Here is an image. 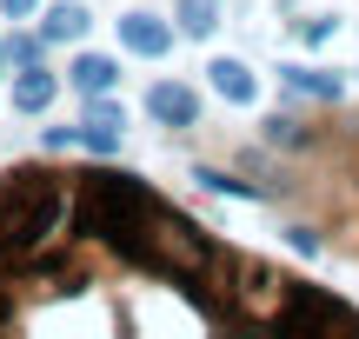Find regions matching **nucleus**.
<instances>
[{"label": "nucleus", "instance_id": "obj_1", "mask_svg": "<svg viewBox=\"0 0 359 339\" xmlns=\"http://www.w3.org/2000/svg\"><path fill=\"white\" fill-rule=\"evenodd\" d=\"M120 260L147 266V273H167V279H180V286H200V279L219 266V247L187 220V213L154 207V213L140 220V233H133V247L120 253Z\"/></svg>", "mask_w": 359, "mask_h": 339}, {"label": "nucleus", "instance_id": "obj_2", "mask_svg": "<svg viewBox=\"0 0 359 339\" xmlns=\"http://www.w3.org/2000/svg\"><path fill=\"white\" fill-rule=\"evenodd\" d=\"M154 207L160 200L147 193V180H133V173H93V180L74 193V233H93L114 253H127L133 233H140V220Z\"/></svg>", "mask_w": 359, "mask_h": 339}, {"label": "nucleus", "instance_id": "obj_3", "mask_svg": "<svg viewBox=\"0 0 359 339\" xmlns=\"http://www.w3.org/2000/svg\"><path fill=\"white\" fill-rule=\"evenodd\" d=\"M233 279H240V286L226 293V313H240V319H259V326H280V319H286L293 279H280L273 266H259V260H233Z\"/></svg>", "mask_w": 359, "mask_h": 339}, {"label": "nucleus", "instance_id": "obj_4", "mask_svg": "<svg viewBox=\"0 0 359 339\" xmlns=\"http://www.w3.org/2000/svg\"><path fill=\"white\" fill-rule=\"evenodd\" d=\"M286 333H333V326H346V333H359V313L353 306H339V300H326L320 286H299L293 279V300H286V319H280Z\"/></svg>", "mask_w": 359, "mask_h": 339}, {"label": "nucleus", "instance_id": "obj_5", "mask_svg": "<svg viewBox=\"0 0 359 339\" xmlns=\"http://www.w3.org/2000/svg\"><path fill=\"white\" fill-rule=\"evenodd\" d=\"M120 47L127 53H140V60H160V53L173 47V27L160 20V13H120Z\"/></svg>", "mask_w": 359, "mask_h": 339}, {"label": "nucleus", "instance_id": "obj_6", "mask_svg": "<svg viewBox=\"0 0 359 339\" xmlns=\"http://www.w3.org/2000/svg\"><path fill=\"white\" fill-rule=\"evenodd\" d=\"M147 113H154L160 127H200V93L180 87V80H160V87L147 93Z\"/></svg>", "mask_w": 359, "mask_h": 339}, {"label": "nucleus", "instance_id": "obj_7", "mask_svg": "<svg viewBox=\"0 0 359 339\" xmlns=\"http://www.w3.org/2000/svg\"><path fill=\"white\" fill-rule=\"evenodd\" d=\"M206 80H213V93L226 106H253L259 100V80H253V67H246V60H213V67H206Z\"/></svg>", "mask_w": 359, "mask_h": 339}, {"label": "nucleus", "instance_id": "obj_8", "mask_svg": "<svg viewBox=\"0 0 359 339\" xmlns=\"http://www.w3.org/2000/svg\"><path fill=\"white\" fill-rule=\"evenodd\" d=\"M53 93H60V80L47 74V67H13V113H40V106H53Z\"/></svg>", "mask_w": 359, "mask_h": 339}, {"label": "nucleus", "instance_id": "obj_9", "mask_svg": "<svg viewBox=\"0 0 359 339\" xmlns=\"http://www.w3.org/2000/svg\"><path fill=\"white\" fill-rule=\"evenodd\" d=\"M67 80H74L80 93H107L120 80V60H107V53H80V60L67 67Z\"/></svg>", "mask_w": 359, "mask_h": 339}, {"label": "nucleus", "instance_id": "obj_10", "mask_svg": "<svg viewBox=\"0 0 359 339\" xmlns=\"http://www.w3.org/2000/svg\"><path fill=\"white\" fill-rule=\"evenodd\" d=\"M280 80L293 93H306V100H339V93H346L339 74H320V67H280Z\"/></svg>", "mask_w": 359, "mask_h": 339}, {"label": "nucleus", "instance_id": "obj_11", "mask_svg": "<svg viewBox=\"0 0 359 339\" xmlns=\"http://www.w3.org/2000/svg\"><path fill=\"white\" fill-rule=\"evenodd\" d=\"M40 34L47 40H80L87 34V7H80V0H53L47 20H40Z\"/></svg>", "mask_w": 359, "mask_h": 339}, {"label": "nucleus", "instance_id": "obj_12", "mask_svg": "<svg viewBox=\"0 0 359 339\" xmlns=\"http://www.w3.org/2000/svg\"><path fill=\"white\" fill-rule=\"evenodd\" d=\"M173 20H180V34L206 40V34L219 27V0H180V7H173Z\"/></svg>", "mask_w": 359, "mask_h": 339}, {"label": "nucleus", "instance_id": "obj_13", "mask_svg": "<svg viewBox=\"0 0 359 339\" xmlns=\"http://www.w3.org/2000/svg\"><path fill=\"white\" fill-rule=\"evenodd\" d=\"M193 180L206 186V193H233V200H259V186H246V180H233V173H219V167H200Z\"/></svg>", "mask_w": 359, "mask_h": 339}, {"label": "nucleus", "instance_id": "obj_14", "mask_svg": "<svg viewBox=\"0 0 359 339\" xmlns=\"http://www.w3.org/2000/svg\"><path fill=\"white\" fill-rule=\"evenodd\" d=\"M120 133H127V127H100V120H80V146H93V153H120Z\"/></svg>", "mask_w": 359, "mask_h": 339}, {"label": "nucleus", "instance_id": "obj_15", "mask_svg": "<svg viewBox=\"0 0 359 339\" xmlns=\"http://www.w3.org/2000/svg\"><path fill=\"white\" fill-rule=\"evenodd\" d=\"M87 120H100V127H127V106L107 100V93H87Z\"/></svg>", "mask_w": 359, "mask_h": 339}, {"label": "nucleus", "instance_id": "obj_16", "mask_svg": "<svg viewBox=\"0 0 359 339\" xmlns=\"http://www.w3.org/2000/svg\"><path fill=\"white\" fill-rule=\"evenodd\" d=\"M40 47H47V34H13V40H7V60H13V67H34Z\"/></svg>", "mask_w": 359, "mask_h": 339}, {"label": "nucleus", "instance_id": "obj_17", "mask_svg": "<svg viewBox=\"0 0 359 339\" xmlns=\"http://www.w3.org/2000/svg\"><path fill=\"white\" fill-rule=\"evenodd\" d=\"M266 140H273V146H299L306 133H299V120H280V113H273V120H266Z\"/></svg>", "mask_w": 359, "mask_h": 339}, {"label": "nucleus", "instance_id": "obj_18", "mask_svg": "<svg viewBox=\"0 0 359 339\" xmlns=\"http://www.w3.org/2000/svg\"><path fill=\"white\" fill-rule=\"evenodd\" d=\"M293 253H306V260H313V253H320V233H313V226H293Z\"/></svg>", "mask_w": 359, "mask_h": 339}, {"label": "nucleus", "instance_id": "obj_19", "mask_svg": "<svg viewBox=\"0 0 359 339\" xmlns=\"http://www.w3.org/2000/svg\"><path fill=\"white\" fill-rule=\"evenodd\" d=\"M47 146H80V127H47Z\"/></svg>", "mask_w": 359, "mask_h": 339}, {"label": "nucleus", "instance_id": "obj_20", "mask_svg": "<svg viewBox=\"0 0 359 339\" xmlns=\"http://www.w3.org/2000/svg\"><path fill=\"white\" fill-rule=\"evenodd\" d=\"M34 7H40V0H0V13H7V20H27Z\"/></svg>", "mask_w": 359, "mask_h": 339}, {"label": "nucleus", "instance_id": "obj_21", "mask_svg": "<svg viewBox=\"0 0 359 339\" xmlns=\"http://www.w3.org/2000/svg\"><path fill=\"white\" fill-rule=\"evenodd\" d=\"M0 67H7V40H0Z\"/></svg>", "mask_w": 359, "mask_h": 339}]
</instances>
